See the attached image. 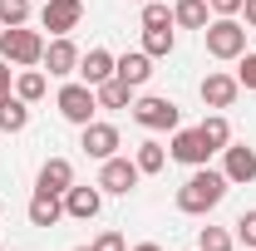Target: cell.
Listing matches in <instances>:
<instances>
[{
	"label": "cell",
	"instance_id": "cell-1",
	"mask_svg": "<svg viewBox=\"0 0 256 251\" xmlns=\"http://www.w3.org/2000/svg\"><path fill=\"white\" fill-rule=\"evenodd\" d=\"M226 172H217V168H192V178L178 188V212H188V217H207L212 207H222V197H226Z\"/></svg>",
	"mask_w": 256,
	"mask_h": 251
},
{
	"label": "cell",
	"instance_id": "cell-2",
	"mask_svg": "<svg viewBox=\"0 0 256 251\" xmlns=\"http://www.w3.org/2000/svg\"><path fill=\"white\" fill-rule=\"evenodd\" d=\"M44 34L30 30V25H10V30H0V60L15 64V69H34V64L44 60Z\"/></svg>",
	"mask_w": 256,
	"mask_h": 251
},
{
	"label": "cell",
	"instance_id": "cell-3",
	"mask_svg": "<svg viewBox=\"0 0 256 251\" xmlns=\"http://www.w3.org/2000/svg\"><path fill=\"white\" fill-rule=\"evenodd\" d=\"M246 25L236 20V15H217V20H207V30H202V40H207V54L212 60H242L246 54Z\"/></svg>",
	"mask_w": 256,
	"mask_h": 251
},
{
	"label": "cell",
	"instance_id": "cell-4",
	"mask_svg": "<svg viewBox=\"0 0 256 251\" xmlns=\"http://www.w3.org/2000/svg\"><path fill=\"white\" fill-rule=\"evenodd\" d=\"M133 124L148 128V133H172V128H182V108L162 94H143L133 98Z\"/></svg>",
	"mask_w": 256,
	"mask_h": 251
},
{
	"label": "cell",
	"instance_id": "cell-5",
	"mask_svg": "<svg viewBox=\"0 0 256 251\" xmlns=\"http://www.w3.org/2000/svg\"><path fill=\"white\" fill-rule=\"evenodd\" d=\"M54 108H60V114H64L74 128L94 124V114H98V94H94V84H84V79L64 84L60 94H54Z\"/></svg>",
	"mask_w": 256,
	"mask_h": 251
},
{
	"label": "cell",
	"instance_id": "cell-6",
	"mask_svg": "<svg viewBox=\"0 0 256 251\" xmlns=\"http://www.w3.org/2000/svg\"><path fill=\"white\" fill-rule=\"evenodd\" d=\"M138 162L124 153H114V158H104V168H98V192H114V197H128V192L138 188Z\"/></svg>",
	"mask_w": 256,
	"mask_h": 251
},
{
	"label": "cell",
	"instance_id": "cell-7",
	"mask_svg": "<svg viewBox=\"0 0 256 251\" xmlns=\"http://www.w3.org/2000/svg\"><path fill=\"white\" fill-rule=\"evenodd\" d=\"M197 94H202V104H207L212 114H222V108H232V104H236L242 84H236V74H226V69H212V74L197 84Z\"/></svg>",
	"mask_w": 256,
	"mask_h": 251
},
{
	"label": "cell",
	"instance_id": "cell-8",
	"mask_svg": "<svg viewBox=\"0 0 256 251\" xmlns=\"http://www.w3.org/2000/svg\"><path fill=\"white\" fill-rule=\"evenodd\" d=\"M79 60H84L79 44H74L69 34H54V40L44 44V60H40V64L50 69V79H69V74H79Z\"/></svg>",
	"mask_w": 256,
	"mask_h": 251
},
{
	"label": "cell",
	"instance_id": "cell-9",
	"mask_svg": "<svg viewBox=\"0 0 256 251\" xmlns=\"http://www.w3.org/2000/svg\"><path fill=\"white\" fill-rule=\"evenodd\" d=\"M79 20H84V0H44V10H40V25L50 34H74Z\"/></svg>",
	"mask_w": 256,
	"mask_h": 251
},
{
	"label": "cell",
	"instance_id": "cell-10",
	"mask_svg": "<svg viewBox=\"0 0 256 251\" xmlns=\"http://www.w3.org/2000/svg\"><path fill=\"white\" fill-rule=\"evenodd\" d=\"M222 172H226L232 188L256 182V148H246V143H226V148H222Z\"/></svg>",
	"mask_w": 256,
	"mask_h": 251
},
{
	"label": "cell",
	"instance_id": "cell-11",
	"mask_svg": "<svg viewBox=\"0 0 256 251\" xmlns=\"http://www.w3.org/2000/svg\"><path fill=\"white\" fill-rule=\"evenodd\" d=\"M168 158H172V162H188V168H202V162L212 158V148H207V138H202L197 128H172Z\"/></svg>",
	"mask_w": 256,
	"mask_h": 251
},
{
	"label": "cell",
	"instance_id": "cell-12",
	"mask_svg": "<svg viewBox=\"0 0 256 251\" xmlns=\"http://www.w3.org/2000/svg\"><path fill=\"white\" fill-rule=\"evenodd\" d=\"M118 143H124V138H118V128H114V124H98V118H94V124L79 128V148H84L89 158H98V162L118 153Z\"/></svg>",
	"mask_w": 256,
	"mask_h": 251
},
{
	"label": "cell",
	"instance_id": "cell-13",
	"mask_svg": "<svg viewBox=\"0 0 256 251\" xmlns=\"http://www.w3.org/2000/svg\"><path fill=\"white\" fill-rule=\"evenodd\" d=\"M98 207H104V192H98V182L94 188H74L64 192V217H74V222H94L98 217Z\"/></svg>",
	"mask_w": 256,
	"mask_h": 251
},
{
	"label": "cell",
	"instance_id": "cell-14",
	"mask_svg": "<svg viewBox=\"0 0 256 251\" xmlns=\"http://www.w3.org/2000/svg\"><path fill=\"white\" fill-rule=\"evenodd\" d=\"M34 188H40V192H60V197H64V192L74 188V162H69V158H44Z\"/></svg>",
	"mask_w": 256,
	"mask_h": 251
},
{
	"label": "cell",
	"instance_id": "cell-15",
	"mask_svg": "<svg viewBox=\"0 0 256 251\" xmlns=\"http://www.w3.org/2000/svg\"><path fill=\"white\" fill-rule=\"evenodd\" d=\"M25 217H30V226H54V222L64 217V197H60V192H40V188H34Z\"/></svg>",
	"mask_w": 256,
	"mask_h": 251
},
{
	"label": "cell",
	"instance_id": "cell-16",
	"mask_svg": "<svg viewBox=\"0 0 256 251\" xmlns=\"http://www.w3.org/2000/svg\"><path fill=\"white\" fill-rule=\"evenodd\" d=\"M114 74H118V79H124L128 89H143V84H148V79H153V60H148V54H143V50H133V54H124V60L114 64Z\"/></svg>",
	"mask_w": 256,
	"mask_h": 251
},
{
	"label": "cell",
	"instance_id": "cell-17",
	"mask_svg": "<svg viewBox=\"0 0 256 251\" xmlns=\"http://www.w3.org/2000/svg\"><path fill=\"white\" fill-rule=\"evenodd\" d=\"M114 54H108V50H89V54H84V60H79V79H84V84H104V79H114Z\"/></svg>",
	"mask_w": 256,
	"mask_h": 251
},
{
	"label": "cell",
	"instance_id": "cell-18",
	"mask_svg": "<svg viewBox=\"0 0 256 251\" xmlns=\"http://www.w3.org/2000/svg\"><path fill=\"white\" fill-rule=\"evenodd\" d=\"M207 20H212L207 0H178L172 5V25H182V30H207Z\"/></svg>",
	"mask_w": 256,
	"mask_h": 251
},
{
	"label": "cell",
	"instance_id": "cell-19",
	"mask_svg": "<svg viewBox=\"0 0 256 251\" xmlns=\"http://www.w3.org/2000/svg\"><path fill=\"white\" fill-rule=\"evenodd\" d=\"M94 94H98V108H133V94H138V89H128L124 79L114 74V79H104V84H98Z\"/></svg>",
	"mask_w": 256,
	"mask_h": 251
},
{
	"label": "cell",
	"instance_id": "cell-20",
	"mask_svg": "<svg viewBox=\"0 0 256 251\" xmlns=\"http://www.w3.org/2000/svg\"><path fill=\"white\" fill-rule=\"evenodd\" d=\"M133 162H138V172H143V178H153V172L168 168V148H162L158 138H143V143H138V153H133Z\"/></svg>",
	"mask_w": 256,
	"mask_h": 251
},
{
	"label": "cell",
	"instance_id": "cell-21",
	"mask_svg": "<svg viewBox=\"0 0 256 251\" xmlns=\"http://www.w3.org/2000/svg\"><path fill=\"white\" fill-rule=\"evenodd\" d=\"M0 128H5V133H25V128H30V104L20 94H10L0 104Z\"/></svg>",
	"mask_w": 256,
	"mask_h": 251
},
{
	"label": "cell",
	"instance_id": "cell-22",
	"mask_svg": "<svg viewBox=\"0 0 256 251\" xmlns=\"http://www.w3.org/2000/svg\"><path fill=\"white\" fill-rule=\"evenodd\" d=\"M15 94L25 98V104H40V98L50 94V79H44V69H20V74H15Z\"/></svg>",
	"mask_w": 256,
	"mask_h": 251
},
{
	"label": "cell",
	"instance_id": "cell-23",
	"mask_svg": "<svg viewBox=\"0 0 256 251\" xmlns=\"http://www.w3.org/2000/svg\"><path fill=\"white\" fill-rule=\"evenodd\" d=\"M197 133L207 138V148H212V153H222L226 143H232V124H226V114H207V118L197 124Z\"/></svg>",
	"mask_w": 256,
	"mask_h": 251
},
{
	"label": "cell",
	"instance_id": "cell-24",
	"mask_svg": "<svg viewBox=\"0 0 256 251\" xmlns=\"http://www.w3.org/2000/svg\"><path fill=\"white\" fill-rule=\"evenodd\" d=\"M172 44H178L172 30H143V54H148V60H168Z\"/></svg>",
	"mask_w": 256,
	"mask_h": 251
},
{
	"label": "cell",
	"instance_id": "cell-25",
	"mask_svg": "<svg viewBox=\"0 0 256 251\" xmlns=\"http://www.w3.org/2000/svg\"><path fill=\"white\" fill-rule=\"evenodd\" d=\"M197 251H236V236L226 226H202L197 232Z\"/></svg>",
	"mask_w": 256,
	"mask_h": 251
},
{
	"label": "cell",
	"instance_id": "cell-26",
	"mask_svg": "<svg viewBox=\"0 0 256 251\" xmlns=\"http://www.w3.org/2000/svg\"><path fill=\"white\" fill-rule=\"evenodd\" d=\"M138 20H143V30H172V10H168L162 0H148Z\"/></svg>",
	"mask_w": 256,
	"mask_h": 251
},
{
	"label": "cell",
	"instance_id": "cell-27",
	"mask_svg": "<svg viewBox=\"0 0 256 251\" xmlns=\"http://www.w3.org/2000/svg\"><path fill=\"white\" fill-rule=\"evenodd\" d=\"M0 25H30V0H0Z\"/></svg>",
	"mask_w": 256,
	"mask_h": 251
},
{
	"label": "cell",
	"instance_id": "cell-28",
	"mask_svg": "<svg viewBox=\"0 0 256 251\" xmlns=\"http://www.w3.org/2000/svg\"><path fill=\"white\" fill-rule=\"evenodd\" d=\"M236 242H242L246 251H256V207H252V212H242V217H236Z\"/></svg>",
	"mask_w": 256,
	"mask_h": 251
},
{
	"label": "cell",
	"instance_id": "cell-29",
	"mask_svg": "<svg viewBox=\"0 0 256 251\" xmlns=\"http://www.w3.org/2000/svg\"><path fill=\"white\" fill-rule=\"evenodd\" d=\"M236 84H242V89H256V50H246V54H242V69H236Z\"/></svg>",
	"mask_w": 256,
	"mask_h": 251
},
{
	"label": "cell",
	"instance_id": "cell-30",
	"mask_svg": "<svg viewBox=\"0 0 256 251\" xmlns=\"http://www.w3.org/2000/svg\"><path fill=\"white\" fill-rule=\"evenodd\" d=\"M94 251H128V246H124L118 232H98V236H94Z\"/></svg>",
	"mask_w": 256,
	"mask_h": 251
},
{
	"label": "cell",
	"instance_id": "cell-31",
	"mask_svg": "<svg viewBox=\"0 0 256 251\" xmlns=\"http://www.w3.org/2000/svg\"><path fill=\"white\" fill-rule=\"evenodd\" d=\"M10 94H15V69H10V64L0 60V104H5Z\"/></svg>",
	"mask_w": 256,
	"mask_h": 251
},
{
	"label": "cell",
	"instance_id": "cell-32",
	"mask_svg": "<svg viewBox=\"0 0 256 251\" xmlns=\"http://www.w3.org/2000/svg\"><path fill=\"white\" fill-rule=\"evenodd\" d=\"M212 15H242V0H207Z\"/></svg>",
	"mask_w": 256,
	"mask_h": 251
},
{
	"label": "cell",
	"instance_id": "cell-33",
	"mask_svg": "<svg viewBox=\"0 0 256 251\" xmlns=\"http://www.w3.org/2000/svg\"><path fill=\"white\" fill-rule=\"evenodd\" d=\"M242 15H246V30H256V0H242Z\"/></svg>",
	"mask_w": 256,
	"mask_h": 251
},
{
	"label": "cell",
	"instance_id": "cell-34",
	"mask_svg": "<svg viewBox=\"0 0 256 251\" xmlns=\"http://www.w3.org/2000/svg\"><path fill=\"white\" fill-rule=\"evenodd\" d=\"M128 251H162L158 242H138V246H128Z\"/></svg>",
	"mask_w": 256,
	"mask_h": 251
},
{
	"label": "cell",
	"instance_id": "cell-35",
	"mask_svg": "<svg viewBox=\"0 0 256 251\" xmlns=\"http://www.w3.org/2000/svg\"><path fill=\"white\" fill-rule=\"evenodd\" d=\"M74 251H94V246H74Z\"/></svg>",
	"mask_w": 256,
	"mask_h": 251
},
{
	"label": "cell",
	"instance_id": "cell-36",
	"mask_svg": "<svg viewBox=\"0 0 256 251\" xmlns=\"http://www.w3.org/2000/svg\"><path fill=\"white\" fill-rule=\"evenodd\" d=\"M138 5H148V0H138Z\"/></svg>",
	"mask_w": 256,
	"mask_h": 251
},
{
	"label": "cell",
	"instance_id": "cell-37",
	"mask_svg": "<svg viewBox=\"0 0 256 251\" xmlns=\"http://www.w3.org/2000/svg\"><path fill=\"white\" fill-rule=\"evenodd\" d=\"M0 30H5V25H0Z\"/></svg>",
	"mask_w": 256,
	"mask_h": 251
},
{
	"label": "cell",
	"instance_id": "cell-38",
	"mask_svg": "<svg viewBox=\"0 0 256 251\" xmlns=\"http://www.w3.org/2000/svg\"><path fill=\"white\" fill-rule=\"evenodd\" d=\"M0 251H5V246H0Z\"/></svg>",
	"mask_w": 256,
	"mask_h": 251
}]
</instances>
